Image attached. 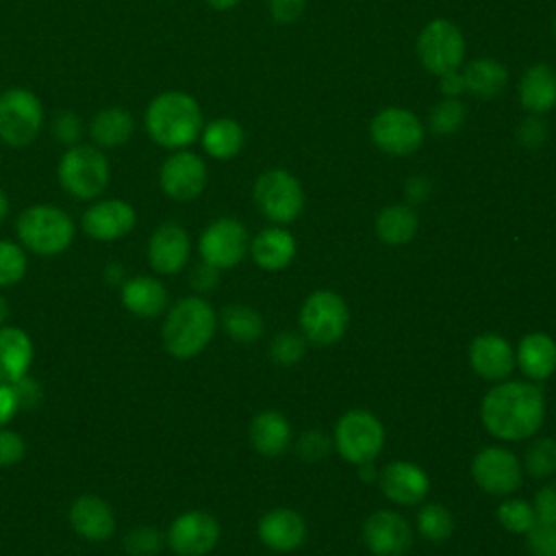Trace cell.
Here are the masks:
<instances>
[{
  "mask_svg": "<svg viewBox=\"0 0 556 556\" xmlns=\"http://www.w3.org/2000/svg\"><path fill=\"white\" fill-rule=\"evenodd\" d=\"M480 417L489 434L502 441H523L539 432L545 419V395L532 380H502L486 391Z\"/></svg>",
  "mask_w": 556,
  "mask_h": 556,
  "instance_id": "1",
  "label": "cell"
},
{
  "mask_svg": "<svg viewBox=\"0 0 556 556\" xmlns=\"http://www.w3.org/2000/svg\"><path fill=\"white\" fill-rule=\"evenodd\" d=\"M146 130L150 139L167 150H185L200 139L204 117L198 100L185 91H163L146 109Z\"/></svg>",
  "mask_w": 556,
  "mask_h": 556,
  "instance_id": "2",
  "label": "cell"
},
{
  "mask_svg": "<svg viewBox=\"0 0 556 556\" xmlns=\"http://www.w3.org/2000/svg\"><path fill=\"white\" fill-rule=\"evenodd\" d=\"M217 328V315L213 306L198 298L178 300L163 324V345L174 358L198 356L213 339Z\"/></svg>",
  "mask_w": 556,
  "mask_h": 556,
  "instance_id": "3",
  "label": "cell"
},
{
  "mask_svg": "<svg viewBox=\"0 0 556 556\" xmlns=\"http://www.w3.org/2000/svg\"><path fill=\"white\" fill-rule=\"evenodd\" d=\"M20 241L39 256H54L70 248L74 239L72 217L52 204H33L24 208L15 224Z\"/></svg>",
  "mask_w": 556,
  "mask_h": 556,
  "instance_id": "4",
  "label": "cell"
},
{
  "mask_svg": "<svg viewBox=\"0 0 556 556\" xmlns=\"http://www.w3.org/2000/svg\"><path fill=\"white\" fill-rule=\"evenodd\" d=\"M56 176L70 195L93 200L109 187L111 165L98 146L76 143L63 152Z\"/></svg>",
  "mask_w": 556,
  "mask_h": 556,
  "instance_id": "5",
  "label": "cell"
},
{
  "mask_svg": "<svg viewBox=\"0 0 556 556\" xmlns=\"http://www.w3.org/2000/svg\"><path fill=\"white\" fill-rule=\"evenodd\" d=\"M332 445L343 460L356 467L363 463H374L384 445V428L374 413L365 408H352L339 417Z\"/></svg>",
  "mask_w": 556,
  "mask_h": 556,
  "instance_id": "6",
  "label": "cell"
},
{
  "mask_svg": "<svg viewBox=\"0 0 556 556\" xmlns=\"http://www.w3.org/2000/svg\"><path fill=\"white\" fill-rule=\"evenodd\" d=\"M41 100L24 87H9L0 93V141L11 148L30 146L43 126Z\"/></svg>",
  "mask_w": 556,
  "mask_h": 556,
  "instance_id": "7",
  "label": "cell"
},
{
  "mask_svg": "<svg viewBox=\"0 0 556 556\" xmlns=\"http://www.w3.org/2000/svg\"><path fill=\"white\" fill-rule=\"evenodd\" d=\"M350 324V311L345 300L328 289L311 293L300 308V328L308 343L332 345L337 343Z\"/></svg>",
  "mask_w": 556,
  "mask_h": 556,
  "instance_id": "8",
  "label": "cell"
},
{
  "mask_svg": "<svg viewBox=\"0 0 556 556\" xmlns=\"http://www.w3.org/2000/svg\"><path fill=\"white\" fill-rule=\"evenodd\" d=\"M419 63L434 76L460 70L465 61L463 30L443 17L430 20L417 37Z\"/></svg>",
  "mask_w": 556,
  "mask_h": 556,
  "instance_id": "9",
  "label": "cell"
},
{
  "mask_svg": "<svg viewBox=\"0 0 556 556\" xmlns=\"http://www.w3.org/2000/svg\"><path fill=\"white\" fill-rule=\"evenodd\" d=\"M256 208L274 224L293 222L304 208V189L287 169L263 172L252 189Z\"/></svg>",
  "mask_w": 556,
  "mask_h": 556,
  "instance_id": "10",
  "label": "cell"
},
{
  "mask_svg": "<svg viewBox=\"0 0 556 556\" xmlns=\"http://www.w3.org/2000/svg\"><path fill=\"white\" fill-rule=\"evenodd\" d=\"M369 137L384 154L406 156L424 143V124L413 111L389 106L374 115L369 124Z\"/></svg>",
  "mask_w": 556,
  "mask_h": 556,
  "instance_id": "11",
  "label": "cell"
},
{
  "mask_svg": "<svg viewBox=\"0 0 556 556\" xmlns=\"http://www.w3.org/2000/svg\"><path fill=\"white\" fill-rule=\"evenodd\" d=\"M198 250L204 263L217 269H228L243 261L250 250V237L239 219L219 217L202 230Z\"/></svg>",
  "mask_w": 556,
  "mask_h": 556,
  "instance_id": "12",
  "label": "cell"
},
{
  "mask_svg": "<svg viewBox=\"0 0 556 556\" xmlns=\"http://www.w3.org/2000/svg\"><path fill=\"white\" fill-rule=\"evenodd\" d=\"M523 467L519 458L506 447H484L471 460L473 482L489 495L506 497L521 486Z\"/></svg>",
  "mask_w": 556,
  "mask_h": 556,
  "instance_id": "13",
  "label": "cell"
},
{
  "mask_svg": "<svg viewBox=\"0 0 556 556\" xmlns=\"http://www.w3.org/2000/svg\"><path fill=\"white\" fill-rule=\"evenodd\" d=\"M206 178V163L189 150H176L163 161L159 172L163 193L176 202L195 200L204 191Z\"/></svg>",
  "mask_w": 556,
  "mask_h": 556,
  "instance_id": "14",
  "label": "cell"
},
{
  "mask_svg": "<svg viewBox=\"0 0 556 556\" xmlns=\"http://www.w3.org/2000/svg\"><path fill=\"white\" fill-rule=\"evenodd\" d=\"M219 541V523L206 510H187L178 515L167 530V545L178 556H204Z\"/></svg>",
  "mask_w": 556,
  "mask_h": 556,
  "instance_id": "15",
  "label": "cell"
},
{
  "mask_svg": "<svg viewBox=\"0 0 556 556\" xmlns=\"http://www.w3.org/2000/svg\"><path fill=\"white\" fill-rule=\"evenodd\" d=\"M363 539L376 556H404L413 543V530L400 513L378 510L367 517Z\"/></svg>",
  "mask_w": 556,
  "mask_h": 556,
  "instance_id": "16",
  "label": "cell"
},
{
  "mask_svg": "<svg viewBox=\"0 0 556 556\" xmlns=\"http://www.w3.org/2000/svg\"><path fill=\"white\" fill-rule=\"evenodd\" d=\"M137 222V213L132 204L119 200V198H109L93 202L85 213H83V230L96 239V241H115L126 237Z\"/></svg>",
  "mask_w": 556,
  "mask_h": 556,
  "instance_id": "17",
  "label": "cell"
},
{
  "mask_svg": "<svg viewBox=\"0 0 556 556\" xmlns=\"http://www.w3.org/2000/svg\"><path fill=\"white\" fill-rule=\"evenodd\" d=\"M469 365L482 380L502 382L517 365L515 350L502 334L484 332L469 343Z\"/></svg>",
  "mask_w": 556,
  "mask_h": 556,
  "instance_id": "18",
  "label": "cell"
},
{
  "mask_svg": "<svg viewBox=\"0 0 556 556\" xmlns=\"http://www.w3.org/2000/svg\"><path fill=\"white\" fill-rule=\"evenodd\" d=\"M384 497L400 506H413L426 500L430 491L428 473L408 460H393L382 467L378 476Z\"/></svg>",
  "mask_w": 556,
  "mask_h": 556,
  "instance_id": "19",
  "label": "cell"
},
{
  "mask_svg": "<svg viewBox=\"0 0 556 556\" xmlns=\"http://www.w3.org/2000/svg\"><path fill=\"white\" fill-rule=\"evenodd\" d=\"M191 254L187 230L176 222L161 224L148 241V261L159 274H178Z\"/></svg>",
  "mask_w": 556,
  "mask_h": 556,
  "instance_id": "20",
  "label": "cell"
},
{
  "mask_svg": "<svg viewBox=\"0 0 556 556\" xmlns=\"http://www.w3.org/2000/svg\"><path fill=\"white\" fill-rule=\"evenodd\" d=\"M258 539L274 552H293L306 539V523L293 508H271L258 521Z\"/></svg>",
  "mask_w": 556,
  "mask_h": 556,
  "instance_id": "21",
  "label": "cell"
},
{
  "mask_svg": "<svg viewBox=\"0 0 556 556\" xmlns=\"http://www.w3.org/2000/svg\"><path fill=\"white\" fill-rule=\"evenodd\" d=\"M70 523L87 541H104L115 532V515L98 495H80L70 506Z\"/></svg>",
  "mask_w": 556,
  "mask_h": 556,
  "instance_id": "22",
  "label": "cell"
},
{
  "mask_svg": "<svg viewBox=\"0 0 556 556\" xmlns=\"http://www.w3.org/2000/svg\"><path fill=\"white\" fill-rule=\"evenodd\" d=\"M515 363L528 380H547L556 371V341L545 332L526 334L515 350Z\"/></svg>",
  "mask_w": 556,
  "mask_h": 556,
  "instance_id": "23",
  "label": "cell"
},
{
  "mask_svg": "<svg viewBox=\"0 0 556 556\" xmlns=\"http://www.w3.org/2000/svg\"><path fill=\"white\" fill-rule=\"evenodd\" d=\"M519 102L530 115H543L556 106V72L547 63L530 65L519 80Z\"/></svg>",
  "mask_w": 556,
  "mask_h": 556,
  "instance_id": "24",
  "label": "cell"
},
{
  "mask_svg": "<svg viewBox=\"0 0 556 556\" xmlns=\"http://www.w3.org/2000/svg\"><path fill=\"white\" fill-rule=\"evenodd\" d=\"M250 254L261 269L280 271L295 256V239L287 228L269 226L250 241Z\"/></svg>",
  "mask_w": 556,
  "mask_h": 556,
  "instance_id": "25",
  "label": "cell"
},
{
  "mask_svg": "<svg viewBox=\"0 0 556 556\" xmlns=\"http://www.w3.org/2000/svg\"><path fill=\"white\" fill-rule=\"evenodd\" d=\"M33 365V341L15 326H0V382H17Z\"/></svg>",
  "mask_w": 556,
  "mask_h": 556,
  "instance_id": "26",
  "label": "cell"
},
{
  "mask_svg": "<svg viewBox=\"0 0 556 556\" xmlns=\"http://www.w3.org/2000/svg\"><path fill=\"white\" fill-rule=\"evenodd\" d=\"M122 304L139 317H156L167 306V289L152 276H135L122 285Z\"/></svg>",
  "mask_w": 556,
  "mask_h": 556,
  "instance_id": "27",
  "label": "cell"
},
{
  "mask_svg": "<svg viewBox=\"0 0 556 556\" xmlns=\"http://www.w3.org/2000/svg\"><path fill=\"white\" fill-rule=\"evenodd\" d=\"M250 441L263 456H280L291 443L289 419L278 410H261L250 421Z\"/></svg>",
  "mask_w": 556,
  "mask_h": 556,
  "instance_id": "28",
  "label": "cell"
},
{
  "mask_svg": "<svg viewBox=\"0 0 556 556\" xmlns=\"http://www.w3.org/2000/svg\"><path fill=\"white\" fill-rule=\"evenodd\" d=\"M135 132L132 115L122 106H106L89 122V135L98 148H119L130 141Z\"/></svg>",
  "mask_w": 556,
  "mask_h": 556,
  "instance_id": "29",
  "label": "cell"
},
{
  "mask_svg": "<svg viewBox=\"0 0 556 556\" xmlns=\"http://www.w3.org/2000/svg\"><path fill=\"white\" fill-rule=\"evenodd\" d=\"M200 141L208 156H213L217 161H228L241 152L245 135L237 119L215 117L208 124H204V128L200 132Z\"/></svg>",
  "mask_w": 556,
  "mask_h": 556,
  "instance_id": "30",
  "label": "cell"
},
{
  "mask_svg": "<svg viewBox=\"0 0 556 556\" xmlns=\"http://www.w3.org/2000/svg\"><path fill=\"white\" fill-rule=\"evenodd\" d=\"M463 80L467 93L480 100H489L504 91L508 83V70L495 59H476L465 65Z\"/></svg>",
  "mask_w": 556,
  "mask_h": 556,
  "instance_id": "31",
  "label": "cell"
},
{
  "mask_svg": "<svg viewBox=\"0 0 556 556\" xmlns=\"http://www.w3.org/2000/svg\"><path fill=\"white\" fill-rule=\"evenodd\" d=\"M419 228V217L410 204H389L376 217V235L387 245L408 243Z\"/></svg>",
  "mask_w": 556,
  "mask_h": 556,
  "instance_id": "32",
  "label": "cell"
},
{
  "mask_svg": "<svg viewBox=\"0 0 556 556\" xmlns=\"http://www.w3.org/2000/svg\"><path fill=\"white\" fill-rule=\"evenodd\" d=\"M219 321L226 334L237 343H254L263 337V330H265V324L258 311L245 304H228L222 311Z\"/></svg>",
  "mask_w": 556,
  "mask_h": 556,
  "instance_id": "33",
  "label": "cell"
},
{
  "mask_svg": "<svg viewBox=\"0 0 556 556\" xmlns=\"http://www.w3.org/2000/svg\"><path fill=\"white\" fill-rule=\"evenodd\" d=\"M523 469L536 480L554 476L556 473V439L541 437L532 441L523 456Z\"/></svg>",
  "mask_w": 556,
  "mask_h": 556,
  "instance_id": "34",
  "label": "cell"
},
{
  "mask_svg": "<svg viewBox=\"0 0 556 556\" xmlns=\"http://www.w3.org/2000/svg\"><path fill=\"white\" fill-rule=\"evenodd\" d=\"M417 530L428 541H445L454 532V517L443 504H424L417 513Z\"/></svg>",
  "mask_w": 556,
  "mask_h": 556,
  "instance_id": "35",
  "label": "cell"
},
{
  "mask_svg": "<svg viewBox=\"0 0 556 556\" xmlns=\"http://www.w3.org/2000/svg\"><path fill=\"white\" fill-rule=\"evenodd\" d=\"M495 515H497L500 526L508 532H515V534H526L536 523V515H534L532 504L526 502V500H519V497H506L497 506Z\"/></svg>",
  "mask_w": 556,
  "mask_h": 556,
  "instance_id": "36",
  "label": "cell"
},
{
  "mask_svg": "<svg viewBox=\"0 0 556 556\" xmlns=\"http://www.w3.org/2000/svg\"><path fill=\"white\" fill-rule=\"evenodd\" d=\"M465 122V106L458 98H443L430 111V130L434 135H454Z\"/></svg>",
  "mask_w": 556,
  "mask_h": 556,
  "instance_id": "37",
  "label": "cell"
},
{
  "mask_svg": "<svg viewBox=\"0 0 556 556\" xmlns=\"http://www.w3.org/2000/svg\"><path fill=\"white\" fill-rule=\"evenodd\" d=\"M28 261L24 250L7 239H0V287H11L20 282L26 274Z\"/></svg>",
  "mask_w": 556,
  "mask_h": 556,
  "instance_id": "38",
  "label": "cell"
},
{
  "mask_svg": "<svg viewBox=\"0 0 556 556\" xmlns=\"http://www.w3.org/2000/svg\"><path fill=\"white\" fill-rule=\"evenodd\" d=\"M306 352V339L298 332H278L269 343V356L278 365H295Z\"/></svg>",
  "mask_w": 556,
  "mask_h": 556,
  "instance_id": "39",
  "label": "cell"
},
{
  "mask_svg": "<svg viewBox=\"0 0 556 556\" xmlns=\"http://www.w3.org/2000/svg\"><path fill=\"white\" fill-rule=\"evenodd\" d=\"M523 536L530 556H556V523L536 521Z\"/></svg>",
  "mask_w": 556,
  "mask_h": 556,
  "instance_id": "40",
  "label": "cell"
},
{
  "mask_svg": "<svg viewBox=\"0 0 556 556\" xmlns=\"http://www.w3.org/2000/svg\"><path fill=\"white\" fill-rule=\"evenodd\" d=\"M330 447H332V441L319 432V430H308L300 437L295 450H298V456L304 460V463H317L321 458H326L330 454Z\"/></svg>",
  "mask_w": 556,
  "mask_h": 556,
  "instance_id": "41",
  "label": "cell"
},
{
  "mask_svg": "<svg viewBox=\"0 0 556 556\" xmlns=\"http://www.w3.org/2000/svg\"><path fill=\"white\" fill-rule=\"evenodd\" d=\"M52 135L56 137L59 143H65L67 148L80 143V137H83L80 117L72 111H59L52 119Z\"/></svg>",
  "mask_w": 556,
  "mask_h": 556,
  "instance_id": "42",
  "label": "cell"
},
{
  "mask_svg": "<svg viewBox=\"0 0 556 556\" xmlns=\"http://www.w3.org/2000/svg\"><path fill=\"white\" fill-rule=\"evenodd\" d=\"M161 534L154 528H135L126 536V549L135 556H150L161 549Z\"/></svg>",
  "mask_w": 556,
  "mask_h": 556,
  "instance_id": "43",
  "label": "cell"
},
{
  "mask_svg": "<svg viewBox=\"0 0 556 556\" xmlns=\"http://www.w3.org/2000/svg\"><path fill=\"white\" fill-rule=\"evenodd\" d=\"M517 139L523 148H539L547 139V126L541 119V115H528L519 128H517Z\"/></svg>",
  "mask_w": 556,
  "mask_h": 556,
  "instance_id": "44",
  "label": "cell"
},
{
  "mask_svg": "<svg viewBox=\"0 0 556 556\" xmlns=\"http://www.w3.org/2000/svg\"><path fill=\"white\" fill-rule=\"evenodd\" d=\"M534 515L541 523H556V482H547L534 495Z\"/></svg>",
  "mask_w": 556,
  "mask_h": 556,
  "instance_id": "45",
  "label": "cell"
},
{
  "mask_svg": "<svg viewBox=\"0 0 556 556\" xmlns=\"http://www.w3.org/2000/svg\"><path fill=\"white\" fill-rule=\"evenodd\" d=\"M24 439L13 430H0V467H11L24 456Z\"/></svg>",
  "mask_w": 556,
  "mask_h": 556,
  "instance_id": "46",
  "label": "cell"
},
{
  "mask_svg": "<svg viewBox=\"0 0 556 556\" xmlns=\"http://www.w3.org/2000/svg\"><path fill=\"white\" fill-rule=\"evenodd\" d=\"M269 13L278 24H293L306 9V0H267Z\"/></svg>",
  "mask_w": 556,
  "mask_h": 556,
  "instance_id": "47",
  "label": "cell"
},
{
  "mask_svg": "<svg viewBox=\"0 0 556 556\" xmlns=\"http://www.w3.org/2000/svg\"><path fill=\"white\" fill-rule=\"evenodd\" d=\"M189 282H191V287H193L195 291H211V289H215L217 282H219V269L202 261L200 265L193 267V271H191V276H189Z\"/></svg>",
  "mask_w": 556,
  "mask_h": 556,
  "instance_id": "48",
  "label": "cell"
},
{
  "mask_svg": "<svg viewBox=\"0 0 556 556\" xmlns=\"http://www.w3.org/2000/svg\"><path fill=\"white\" fill-rule=\"evenodd\" d=\"M20 410V400L11 382H0V426L9 424Z\"/></svg>",
  "mask_w": 556,
  "mask_h": 556,
  "instance_id": "49",
  "label": "cell"
},
{
  "mask_svg": "<svg viewBox=\"0 0 556 556\" xmlns=\"http://www.w3.org/2000/svg\"><path fill=\"white\" fill-rule=\"evenodd\" d=\"M439 89L445 98H458L460 93H465V80H463V72L454 70L447 72L443 76H439Z\"/></svg>",
  "mask_w": 556,
  "mask_h": 556,
  "instance_id": "50",
  "label": "cell"
},
{
  "mask_svg": "<svg viewBox=\"0 0 556 556\" xmlns=\"http://www.w3.org/2000/svg\"><path fill=\"white\" fill-rule=\"evenodd\" d=\"M428 191H430V182H428L424 176H413V178H408L406 185H404V193H406V198H408L410 202H421V200H426Z\"/></svg>",
  "mask_w": 556,
  "mask_h": 556,
  "instance_id": "51",
  "label": "cell"
},
{
  "mask_svg": "<svg viewBox=\"0 0 556 556\" xmlns=\"http://www.w3.org/2000/svg\"><path fill=\"white\" fill-rule=\"evenodd\" d=\"M239 2H241V0H206V4L213 7V9H217V11H228V9L237 7Z\"/></svg>",
  "mask_w": 556,
  "mask_h": 556,
  "instance_id": "52",
  "label": "cell"
},
{
  "mask_svg": "<svg viewBox=\"0 0 556 556\" xmlns=\"http://www.w3.org/2000/svg\"><path fill=\"white\" fill-rule=\"evenodd\" d=\"M358 473H361V478H363L365 482L374 480V478H376V469H374V463H363V465H358Z\"/></svg>",
  "mask_w": 556,
  "mask_h": 556,
  "instance_id": "53",
  "label": "cell"
},
{
  "mask_svg": "<svg viewBox=\"0 0 556 556\" xmlns=\"http://www.w3.org/2000/svg\"><path fill=\"white\" fill-rule=\"evenodd\" d=\"M7 213H9V198H7V193L0 189V222L7 217Z\"/></svg>",
  "mask_w": 556,
  "mask_h": 556,
  "instance_id": "54",
  "label": "cell"
},
{
  "mask_svg": "<svg viewBox=\"0 0 556 556\" xmlns=\"http://www.w3.org/2000/svg\"><path fill=\"white\" fill-rule=\"evenodd\" d=\"M7 315H9V306H7V300L0 295V326L4 324Z\"/></svg>",
  "mask_w": 556,
  "mask_h": 556,
  "instance_id": "55",
  "label": "cell"
},
{
  "mask_svg": "<svg viewBox=\"0 0 556 556\" xmlns=\"http://www.w3.org/2000/svg\"><path fill=\"white\" fill-rule=\"evenodd\" d=\"M554 35H556V13H554Z\"/></svg>",
  "mask_w": 556,
  "mask_h": 556,
  "instance_id": "56",
  "label": "cell"
}]
</instances>
